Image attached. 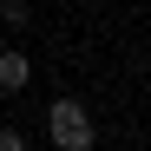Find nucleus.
<instances>
[{
    "instance_id": "obj_1",
    "label": "nucleus",
    "mask_w": 151,
    "mask_h": 151,
    "mask_svg": "<svg viewBox=\"0 0 151 151\" xmlns=\"http://www.w3.org/2000/svg\"><path fill=\"white\" fill-rule=\"evenodd\" d=\"M46 138L59 151H92V112L79 99H53V112H46Z\"/></svg>"
},
{
    "instance_id": "obj_2",
    "label": "nucleus",
    "mask_w": 151,
    "mask_h": 151,
    "mask_svg": "<svg viewBox=\"0 0 151 151\" xmlns=\"http://www.w3.org/2000/svg\"><path fill=\"white\" fill-rule=\"evenodd\" d=\"M27 79H33L27 53L20 46H0V92H27Z\"/></svg>"
},
{
    "instance_id": "obj_3",
    "label": "nucleus",
    "mask_w": 151,
    "mask_h": 151,
    "mask_svg": "<svg viewBox=\"0 0 151 151\" xmlns=\"http://www.w3.org/2000/svg\"><path fill=\"white\" fill-rule=\"evenodd\" d=\"M0 20H7V27L20 33V27H27V20H33V7H27V0H0Z\"/></svg>"
},
{
    "instance_id": "obj_4",
    "label": "nucleus",
    "mask_w": 151,
    "mask_h": 151,
    "mask_svg": "<svg viewBox=\"0 0 151 151\" xmlns=\"http://www.w3.org/2000/svg\"><path fill=\"white\" fill-rule=\"evenodd\" d=\"M0 151H27V138H20L13 125H0Z\"/></svg>"
}]
</instances>
